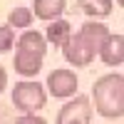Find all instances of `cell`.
<instances>
[{"instance_id": "9a60e30c", "label": "cell", "mask_w": 124, "mask_h": 124, "mask_svg": "<svg viewBox=\"0 0 124 124\" xmlns=\"http://www.w3.org/2000/svg\"><path fill=\"white\" fill-rule=\"evenodd\" d=\"M117 3H119V5H122V3H124V0H117Z\"/></svg>"}, {"instance_id": "52a82bcc", "label": "cell", "mask_w": 124, "mask_h": 124, "mask_svg": "<svg viewBox=\"0 0 124 124\" xmlns=\"http://www.w3.org/2000/svg\"><path fill=\"white\" fill-rule=\"evenodd\" d=\"M99 57H102V62L104 65H109V67H119L122 62H124V37L122 35H107L104 37V42L99 45Z\"/></svg>"}, {"instance_id": "7a4b0ae2", "label": "cell", "mask_w": 124, "mask_h": 124, "mask_svg": "<svg viewBox=\"0 0 124 124\" xmlns=\"http://www.w3.org/2000/svg\"><path fill=\"white\" fill-rule=\"evenodd\" d=\"M47 52V40L37 30H25L23 37L17 40V52H15V72L23 77H35L42 70V60Z\"/></svg>"}, {"instance_id": "4fadbf2b", "label": "cell", "mask_w": 124, "mask_h": 124, "mask_svg": "<svg viewBox=\"0 0 124 124\" xmlns=\"http://www.w3.org/2000/svg\"><path fill=\"white\" fill-rule=\"evenodd\" d=\"M15 42V30L10 25H0V52H8Z\"/></svg>"}, {"instance_id": "5bb4252c", "label": "cell", "mask_w": 124, "mask_h": 124, "mask_svg": "<svg viewBox=\"0 0 124 124\" xmlns=\"http://www.w3.org/2000/svg\"><path fill=\"white\" fill-rule=\"evenodd\" d=\"M5 87H8V72H5L3 65H0V92H3Z\"/></svg>"}, {"instance_id": "277c9868", "label": "cell", "mask_w": 124, "mask_h": 124, "mask_svg": "<svg viewBox=\"0 0 124 124\" xmlns=\"http://www.w3.org/2000/svg\"><path fill=\"white\" fill-rule=\"evenodd\" d=\"M62 55H65V60L70 62V65H75V67H87L89 62L94 60L97 50L77 32V35H70L67 42L62 45Z\"/></svg>"}, {"instance_id": "8992f818", "label": "cell", "mask_w": 124, "mask_h": 124, "mask_svg": "<svg viewBox=\"0 0 124 124\" xmlns=\"http://www.w3.org/2000/svg\"><path fill=\"white\" fill-rule=\"evenodd\" d=\"M89 119H92V107H89V99L82 97V94L70 99L57 114L60 124H87Z\"/></svg>"}, {"instance_id": "6da1fadb", "label": "cell", "mask_w": 124, "mask_h": 124, "mask_svg": "<svg viewBox=\"0 0 124 124\" xmlns=\"http://www.w3.org/2000/svg\"><path fill=\"white\" fill-rule=\"evenodd\" d=\"M94 109L104 119H122L124 117V77L119 72L104 75L92 87Z\"/></svg>"}, {"instance_id": "7c38bea8", "label": "cell", "mask_w": 124, "mask_h": 124, "mask_svg": "<svg viewBox=\"0 0 124 124\" xmlns=\"http://www.w3.org/2000/svg\"><path fill=\"white\" fill-rule=\"evenodd\" d=\"M32 10L30 8H15L13 13L8 15V25L10 27H30L32 25Z\"/></svg>"}, {"instance_id": "8fae6325", "label": "cell", "mask_w": 124, "mask_h": 124, "mask_svg": "<svg viewBox=\"0 0 124 124\" xmlns=\"http://www.w3.org/2000/svg\"><path fill=\"white\" fill-rule=\"evenodd\" d=\"M79 8L89 17H107V15H112L114 5H112V0H79Z\"/></svg>"}, {"instance_id": "3957f363", "label": "cell", "mask_w": 124, "mask_h": 124, "mask_svg": "<svg viewBox=\"0 0 124 124\" xmlns=\"http://www.w3.org/2000/svg\"><path fill=\"white\" fill-rule=\"evenodd\" d=\"M45 102H47V92L35 79H23V82H17L13 87V104L20 112L35 114V112H40L45 107Z\"/></svg>"}, {"instance_id": "9c48e42d", "label": "cell", "mask_w": 124, "mask_h": 124, "mask_svg": "<svg viewBox=\"0 0 124 124\" xmlns=\"http://www.w3.org/2000/svg\"><path fill=\"white\" fill-rule=\"evenodd\" d=\"M79 35L85 37L94 50H99V45L104 42V37L109 35V27L102 25V23H97V20H87V23L79 27Z\"/></svg>"}, {"instance_id": "5b68a950", "label": "cell", "mask_w": 124, "mask_h": 124, "mask_svg": "<svg viewBox=\"0 0 124 124\" xmlns=\"http://www.w3.org/2000/svg\"><path fill=\"white\" fill-rule=\"evenodd\" d=\"M47 89L50 94L57 97V99H67L75 94L77 89V75L67 67H60V70H52L47 75Z\"/></svg>"}, {"instance_id": "30bf717a", "label": "cell", "mask_w": 124, "mask_h": 124, "mask_svg": "<svg viewBox=\"0 0 124 124\" xmlns=\"http://www.w3.org/2000/svg\"><path fill=\"white\" fill-rule=\"evenodd\" d=\"M32 15L40 20H55L65 13V0H35Z\"/></svg>"}, {"instance_id": "ba28073f", "label": "cell", "mask_w": 124, "mask_h": 124, "mask_svg": "<svg viewBox=\"0 0 124 124\" xmlns=\"http://www.w3.org/2000/svg\"><path fill=\"white\" fill-rule=\"evenodd\" d=\"M47 30H45V40L50 45H55V47H62L67 42V37L72 35V27H70V23L67 20H60V17H55V20H47Z\"/></svg>"}]
</instances>
